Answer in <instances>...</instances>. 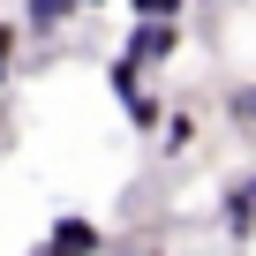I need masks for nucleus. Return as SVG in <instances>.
Returning <instances> with one entry per match:
<instances>
[{
    "instance_id": "4",
    "label": "nucleus",
    "mask_w": 256,
    "mask_h": 256,
    "mask_svg": "<svg viewBox=\"0 0 256 256\" xmlns=\"http://www.w3.org/2000/svg\"><path fill=\"white\" fill-rule=\"evenodd\" d=\"M68 16H76V0H23V23L30 30H60Z\"/></svg>"
},
{
    "instance_id": "6",
    "label": "nucleus",
    "mask_w": 256,
    "mask_h": 256,
    "mask_svg": "<svg viewBox=\"0 0 256 256\" xmlns=\"http://www.w3.org/2000/svg\"><path fill=\"white\" fill-rule=\"evenodd\" d=\"M120 106H128V120H136V128H158V98H151L144 83H136V90H128Z\"/></svg>"
},
{
    "instance_id": "9",
    "label": "nucleus",
    "mask_w": 256,
    "mask_h": 256,
    "mask_svg": "<svg viewBox=\"0 0 256 256\" xmlns=\"http://www.w3.org/2000/svg\"><path fill=\"white\" fill-rule=\"evenodd\" d=\"M128 16H188V0H128Z\"/></svg>"
},
{
    "instance_id": "10",
    "label": "nucleus",
    "mask_w": 256,
    "mask_h": 256,
    "mask_svg": "<svg viewBox=\"0 0 256 256\" xmlns=\"http://www.w3.org/2000/svg\"><path fill=\"white\" fill-rule=\"evenodd\" d=\"M76 8H98V0H76Z\"/></svg>"
},
{
    "instance_id": "1",
    "label": "nucleus",
    "mask_w": 256,
    "mask_h": 256,
    "mask_svg": "<svg viewBox=\"0 0 256 256\" xmlns=\"http://www.w3.org/2000/svg\"><path fill=\"white\" fill-rule=\"evenodd\" d=\"M174 46H181V16H136V23H128V46H120V60L151 68V60H174Z\"/></svg>"
},
{
    "instance_id": "8",
    "label": "nucleus",
    "mask_w": 256,
    "mask_h": 256,
    "mask_svg": "<svg viewBox=\"0 0 256 256\" xmlns=\"http://www.w3.org/2000/svg\"><path fill=\"white\" fill-rule=\"evenodd\" d=\"M188 144H196V120L174 113V120H166V151H188Z\"/></svg>"
},
{
    "instance_id": "7",
    "label": "nucleus",
    "mask_w": 256,
    "mask_h": 256,
    "mask_svg": "<svg viewBox=\"0 0 256 256\" xmlns=\"http://www.w3.org/2000/svg\"><path fill=\"white\" fill-rule=\"evenodd\" d=\"M16 46H23V30L0 23V90H8V76H16Z\"/></svg>"
},
{
    "instance_id": "3",
    "label": "nucleus",
    "mask_w": 256,
    "mask_h": 256,
    "mask_svg": "<svg viewBox=\"0 0 256 256\" xmlns=\"http://www.w3.org/2000/svg\"><path fill=\"white\" fill-rule=\"evenodd\" d=\"M106 234L90 226V218H53V234H46V248H98Z\"/></svg>"
},
{
    "instance_id": "2",
    "label": "nucleus",
    "mask_w": 256,
    "mask_h": 256,
    "mask_svg": "<svg viewBox=\"0 0 256 256\" xmlns=\"http://www.w3.org/2000/svg\"><path fill=\"white\" fill-rule=\"evenodd\" d=\"M226 234H234V241H241V234H256V174L226 196Z\"/></svg>"
},
{
    "instance_id": "5",
    "label": "nucleus",
    "mask_w": 256,
    "mask_h": 256,
    "mask_svg": "<svg viewBox=\"0 0 256 256\" xmlns=\"http://www.w3.org/2000/svg\"><path fill=\"white\" fill-rule=\"evenodd\" d=\"M226 113H234V128H241V136H256V83L226 90Z\"/></svg>"
}]
</instances>
